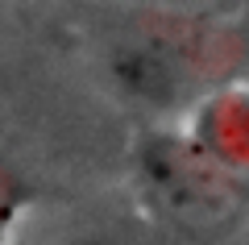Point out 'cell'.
Masks as SVG:
<instances>
[]
</instances>
